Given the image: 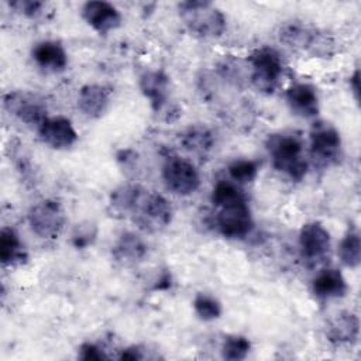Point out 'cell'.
I'll list each match as a JSON object with an SVG mask.
<instances>
[{
  "instance_id": "obj_1",
  "label": "cell",
  "mask_w": 361,
  "mask_h": 361,
  "mask_svg": "<svg viewBox=\"0 0 361 361\" xmlns=\"http://www.w3.org/2000/svg\"><path fill=\"white\" fill-rule=\"evenodd\" d=\"M272 166L288 175L292 180H302L307 172L303 154V141L293 133L271 134L265 142Z\"/></svg>"
},
{
  "instance_id": "obj_2",
  "label": "cell",
  "mask_w": 361,
  "mask_h": 361,
  "mask_svg": "<svg viewBox=\"0 0 361 361\" xmlns=\"http://www.w3.org/2000/svg\"><path fill=\"white\" fill-rule=\"evenodd\" d=\"M179 16L190 34L199 38H216L226 30L224 14L210 1L188 0L178 4Z\"/></svg>"
},
{
  "instance_id": "obj_3",
  "label": "cell",
  "mask_w": 361,
  "mask_h": 361,
  "mask_svg": "<svg viewBox=\"0 0 361 361\" xmlns=\"http://www.w3.org/2000/svg\"><path fill=\"white\" fill-rule=\"evenodd\" d=\"M128 216L133 217L140 228L158 231L172 221L173 212L171 203L162 195L148 192L140 186Z\"/></svg>"
},
{
  "instance_id": "obj_4",
  "label": "cell",
  "mask_w": 361,
  "mask_h": 361,
  "mask_svg": "<svg viewBox=\"0 0 361 361\" xmlns=\"http://www.w3.org/2000/svg\"><path fill=\"white\" fill-rule=\"evenodd\" d=\"M251 68L250 82L262 93H274L281 82L283 63L276 49L271 47H261L252 51L248 56Z\"/></svg>"
},
{
  "instance_id": "obj_5",
  "label": "cell",
  "mask_w": 361,
  "mask_h": 361,
  "mask_svg": "<svg viewBox=\"0 0 361 361\" xmlns=\"http://www.w3.org/2000/svg\"><path fill=\"white\" fill-rule=\"evenodd\" d=\"M341 157V137L337 128L326 121H317L310 130V158L314 165L327 168Z\"/></svg>"
},
{
  "instance_id": "obj_6",
  "label": "cell",
  "mask_w": 361,
  "mask_h": 361,
  "mask_svg": "<svg viewBox=\"0 0 361 361\" xmlns=\"http://www.w3.org/2000/svg\"><path fill=\"white\" fill-rule=\"evenodd\" d=\"M31 230L45 240L58 238L65 227V210L54 199H44L32 204L27 214Z\"/></svg>"
},
{
  "instance_id": "obj_7",
  "label": "cell",
  "mask_w": 361,
  "mask_h": 361,
  "mask_svg": "<svg viewBox=\"0 0 361 361\" xmlns=\"http://www.w3.org/2000/svg\"><path fill=\"white\" fill-rule=\"evenodd\" d=\"M216 226L227 238H244L252 230V216L247 197L219 206Z\"/></svg>"
},
{
  "instance_id": "obj_8",
  "label": "cell",
  "mask_w": 361,
  "mask_h": 361,
  "mask_svg": "<svg viewBox=\"0 0 361 361\" xmlns=\"http://www.w3.org/2000/svg\"><path fill=\"white\" fill-rule=\"evenodd\" d=\"M3 104L4 109L21 123L37 126V128L48 118V110L44 100L30 92H8L3 97Z\"/></svg>"
},
{
  "instance_id": "obj_9",
  "label": "cell",
  "mask_w": 361,
  "mask_h": 361,
  "mask_svg": "<svg viewBox=\"0 0 361 361\" xmlns=\"http://www.w3.org/2000/svg\"><path fill=\"white\" fill-rule=\"evenodd\" d=\"M162 179L168 190L180 196H188L200 186L197 169L189 161L179 157H171L165 161Z\"/></svg>"
},
{
  "instance_id": "obj_10",
  "label": "cell",
  "mask_w": 361,
  "mask_h": 361,
  "mask_svg": "<svg viewBox=\"0 0 361 361\" xmlns=\"http://www.w3.org/2000/svg\"><path fill=\"white\" fill-rule=\"evenodd\" d=\"M279 39L290 48L306 49L314 55H327V38L322 35L316 28L306 25L302 21H288L281 27Z\"/></svg>"
},
{
  "instance_id": "obj_11",
  "label": "cell",
  "mask_w": 361,
  "mask_h": 361,
  "mask_svg": "<svg viewBox=\"0 0 361 361\" xmlns=\"http://www.w3.org/2000/svg\"><path fill=\"white\" fill-rule=\"evenodd\" d=\"M330 234L317 221H310L302 226L299 233V248L302 258L307 265L323 262L330 252Z\"/></svg>"
},
{
  "instance_id": "obj_12",
  "label": "cell",
  "mask_w": 361,
  "mask_h": 361,
  "mask_svg": "<svg viewBox=\"0 0 361 361\" xmlns=\"http://www.w3.org/2000/svg\"><path fill=\"white\" fill-rule=\"evenodd\" d=\"M80 14L83 20L100 35H106L121 25L120 11L109 1H86L82 6Z\"/></svg>"
},
{
  "instance_id": "obj_13",
  "label": "cell",
  "mask_w": 361,
  "mask_h": 361,
  "mask_svg": "<svg viewBox=\"0 0 361 361\" xmlns=\"http://www.w3.org/2000/svg\"><path fill=\"white\" fill-rule=\"evenodd\" d=\"M38 135L54 149H65L72 147L78 140V133L72 121L63 116L48 117L39 127Z\"/></svg>"
},
{
  "instance_id": "obj_14",
  "label": "cell",
  "mask_w": 361,
  "mask_h": 361,
  "mask_svg": "<svg viewBox=\"0 0 361 361\" xmlns=\"http://www.w3.org/2000/svg\"><path fill=\"white\" fill-rule=\"evenodd\" d=\"M286 103L293 114L310 118L319 113V97L316 89L309 83H295L285 93Z\"/></svg>"
},
{
  "instance_id": "obj_15",
  "label": "cell",
  "mask_w": 361,
  "mask_h": 361,
  "mask_svg": "<svg viewBox=\"0 0 361 361\" xmlns=\"http://www.w3.org/2000/svg\"><path fill=\"white\" fill-rule=\"evenodd\" d=\"M140 90L158 113L169 97V76L164 71H147L140 76Z\"/></svg>"
},
{
  "instance_id": "obj_16",
  "label": "cell",
  "mask_w": 361,
  "mask_h": 361,
  "mask_svg": "<svg viewBox=\"0 0 361 361\" xmlns=\"http://www.w3.org/2000/svg\"><path fill=\"white\" fill-rule=\"evenodd\" d=\"M360 333V320L351 312H341L336 314V317L329 323L326 330V337L330 344L340 345H351L357 343Z\"/></svg>"
},
{
  "instance_id": "obj_17",
  "label": "cell",
  "mask_w": 361,
  "mask_h": 361,
  "mask_svg": "<svg viewBox=\"0 0 361 361\" xmlns=\"http://www.w3.org/2000/svg\"><path fill=\"white\" fill-rule=\"evenodd\" d=\"M110 103V90L102 85L89 83L80 87L78 94L79 110L90 118L103 116Z\"/></svg>"
},
{
  "instance_id": "obj_18",
  "label": "cell",
  "mask_w": 361,
  "mask_h": 361,
  "mask_svg": "<svg viewBox=\"0 0 361 361\" xmlns=\"http://www.w3.org/2000/svg\"><path fill=\"white\" fill-rule=\"evenodd\" d=\"M34 62L47 72H62L68 65V54L56 41H41L32 48Z\"/></svg>"
},
{
  "instance_id": "obj_19",
  "label": "cell",
  "mask_w": 361,
  "mask_h": 361,
  "mask_svg": "<svg viewBox=\"0 0 361 361\" xmlns=\"http://www.w3.org/2000/svg\"><path fill=\"white\" fill-rule=\"evenodd\" d=\"M145 241L133 231L123 233L113 245L111 254L116 261L124 265H133L141 262L147 255Z\"/></svg>"
},
{
  "instance_id": "obj_20",
  "label": "cell",
  "mask_w": 361,
  "mask_h": 361,
  "mask_svg": "<svg viewBox=\"0 0 361 361\" xmlns=\"http://www.w3.org/2000/svg\"><path fill=\"white\" fill-rule=\"evenodd\" d=\"M312 289L313 293L320 299H336L345 295L347 282L338 269L326 268L316 275Z\"/></svg>"
},
{
  "instance_id": "obj_21",
  "label": "cell",
  "mask_w": 361,
  "mask_h": 361,
  "mask_svg": "<svg viewBox=\"0 0 361 361\" xmlns=\"http://www.w3.org/2000/svg\"><path fill=\"white\" fill-rule=\"evenodd\" d=\"M180 145L192 154L204 155L213 148L214 135L206 126L193 124L180 134Z\"/></svg>"
},
{
  "instance_id": "obj_22",
  "label": "cell",
  "mask_w": 361,
  "mask_h": 361,
  "mask_svg": "<svg viewBox=\"0 0 361 361\" xmlns=\"http://www.w3.org/2000/svg\"><path fill=\"white\" fill-rule=\"evenodd\" d=\"M27 259L20 235L11 227H3L0 231V261L6 265H16Z\"/></svg>"
},
{
  "instance_id": "obj_23",
  "label": "cell",
  "mask_w": 361,
  "mask_h": 361,
  "mask_svg": "<svg viewBox=\"0 0 361 361\" xmlns=\"http://www.w3.org/2000/svg\"><path fill=\"white\" fill-rule=\"evenodd\" d=\"M338 257L348 268H357L361 262V243L360 234L355 228L345 233L338 245Z\"/></svg>"
},
{
  "instance_id": "obj_24",
  "label": "cell",
  "mask_w": 361,
  "mask_h": 361,
  "mask_svg": "<svg viewBox=\"0 0 361 361\" xmlns=\"http://www.w3.org/2000/svg\"><path fill=\"white\" fill-rule=\"evenodd\" d=\"M193 310L203 322H212L221 316V303L209 293H197L193 299Z\"/></svg>"
},
{
  "instance_id": "obj_25",
  "label": "cell",
  "mask_w": 361,
  "mask_h": 361,
  "mask_svg": "<svg viewBox=\"0 0 361 361\" xmlns=\"http://www.w3.org/2000/svg\"><path fill=\"white\" fill-rule=\"evenodd\" d=\"M251 350V343L247 337L234 334L226 337L221 345V357L228 361L244 360Z\"/></svg>"
},
{
  "instance_id": "obj_26",
  "label": "cell",
  "mask_w": 361,
  "mask_h": 361,
  "mask_svg": "<svg viewBox=\"0 0 361 361\" xmlns=\"http://www.w3.org/2000/svg\"><path fill=\"white\" fill-rule=\"evenodd\" d=\"M227 171L234 183L245 185L257 178L258 165L252 159H235L228 165Z\"/></svg>"
},
{
  "instance_id": "obj_27",
  "label": "cell",
  "mask_w": 361,
  "mask_h": 361,
  "mask_svg": "<svg viewBox=\"0 0 361 361\" xmlns=\"http://www.w3.org/2000/svg\"><path fill=\"white\" fill-rule=\"evenodd\" d=\"M245 197L243 190L237 186V183L227 182V180H219L212 192V203L219 207L221 204L238 200Z\"/></svg>"
},
{
  "instance_id": "obj_28",
  "label": "cell",
  "mask_w": 361,
  "mask_h": 361,
  "mask_svg": "<svg viewBox=\"0 0 361 361\" xmlns=\"http://www.w3.org/2000/svg\"><path fill=\"white\" fill-rule=\"evenodd\" d=\"M96 237H97V226L92 221H83L73 228L71 241L75 248L83 250V248H87L89 245H92L94 243Z\"/></svg>"
},
{
  "instance_id": "obj_29",
  "label": "cell",
  "mask_w": 361,
  "mask_h": 361,
  "mask_svg": "<svg viewBox=\"0 0 361 361\" xmlns=\"http://www.w3.org/2000/svg\"><path fill=\"white\" fill-rule=\"evenodd\" d=\"M8 6L14 8L17 13L28 18H37L42 13L45 3L38 0H16V1H10Z\"/></svg>"
},
{
  "instance_id": "obj_30",
  "label": "cell",
  "mask_w": 361,
  "mask_h": 361,
  "mask_svg": "<svg viewBox=\"0 0 361 361\" xmlns=\"http://www.w3.org/2000/svg\"><path fill=\"white\" fill-rule=\"evenodd\" d=\"M78 357L85 361H102L107 358L104 350L94 343H83L79 348Z\"/></svg>"
},
{
  "instance_id": "obj_31",
  "label": "cell",
  "mask_w": 361,
  "mask_h": 361,
  "mask_svg": "<svg viewBox=\"0 0 361 361\" xmlns=\"http://www.w3.org/2000/svg\"><path fill=\"white\" fill-rule=\"evenodd\" d=\"M142 358H144V354H142L141 347H138V345L127 347V348L123 350L121 354H120V360H131V361H135V360H142Z\"/></svg>"
},
{
  "instance_id": "obj_32",
  "label": "cell",
  "mask_w": 361,
  "mask_h": 361,
  "mask_svg": "<svg viewBox=\"0 0 361 361\" xmlns=\"http://www.w3.org/2000/svg\"><path fill=\"white\" fill-rule=\"evenodd\" d=\"M360 73H358V69H355L354 71V73H353V76L350 78V87H351V90H353V93H354V96H355V100H358V94H360V86H358V83H360Z\"/></svg>"
}]
</instances>
